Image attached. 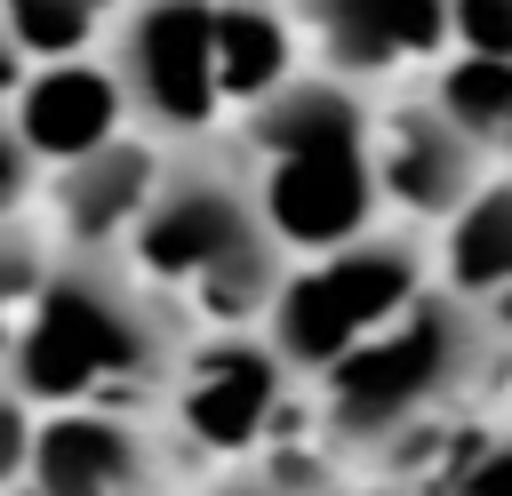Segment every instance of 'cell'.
Wrapping results in <instances>:
<instances>
[{
  "label": "cell",
  "mask_w": 512,
  "mask_h": 496,
  "mask_svg": "<svg viewBox=\"0 0 512 496\" xmlns=\"http://www.w3.org/2000/svg\"><path fill=\"white\" fill-rule=\"evenodd\" d=\"M272 400H280V360L256 352V344H216L184 368V432L208 440V448H248L264 424H272Z\"/></svg>",
  "instance_id": "9"
},
{
  "label": "cell",
  "mask_w": 512,
  "mask_h": 496,
  "mask_svg": "<svg viewBox=\"0 0 512 496\" xmlns=\"http://www.w3.org/2000/svg\"><path fill=\"white\" fill-rule=\"evenodd\" d=\"M304 8L336 40V56H352V64L424 56L448 32V0H304Z\"/></svg>",
  "instance_id": "11"
},
{
  "label": "cell",
  "mask_w": 512,
  "mask_h": 496,
  "mask_svg": "<svg viewBox=\"0 0 512 496\" xmlns=\"http://www.w3.org/2000/svg\"><path fill=\"white\" fill-rule=\"evenodd\" d=\"M16 72H24V48H16L8 24H0V96H16Z\"/></svg>",
  "instance_id": "22"
},
{
  "label": "cell",
  "mask_w": 512,
  "mask_h": 496,
  "mask_svg": "<svg viewBox=\"0 0 512 496\" xmlns=\"http://www.w3.org/2000/svg\"><path fill=\"white\" fill-rule=\"evenodd\" d=\"M120 128V80L96 64H48L32 88H16V144L40 160H88Z\"/></svg>",
  "instance_id": "8"
},
{
  "label": "cell",
  "mask_w": 512,
  "mask_h": 496,
  "mask_svg": "<svg viewBox=\"0 0 512 496\" xmlns=\"http://www.w3.org/2000/svg\"><path fill=\"white\" fill-rule=\"evenodd\" d=\"M368 144H296L264 152V232L296 248H344L368 224Z\"/></svg>",
  "instance_id": "5"
},
{
  "label": "cell",
  "mask_w": 512,
  "mask_h": 496,
  "mask_svg": "<svg viewBox=\"0 0 512 496\" xmlns=\"http://www.w3.org/2000/svg\"><path fill=\"white\" fill-rule=\"evenodd\" d=\"M152 160L136 152V144H96L88 160H72V176H64V224L80 232V240H104V232H120V224H136L144 216V200H152Z\"/></svg>",
  "instance_id": "13"
},
{
  "label": "cell",
  "mask_w": 512,
  "mask_h": 496,
  "mask_svg": "<svg viewBox=\"0 0 512 496\" xmlns=\"http://www.w3.org/2000/svg\"><path fill=\"white\" fill-rule=\"evenodd\" d=\"M448 272L456 288L488 296V288H512V184H488L456 208V232H448Z\"/></svg>",
  "instance_id": "15"
},
{
  "label": "cell",
  "mask_w": 512,
  "mask_h": 496,
  "mask_svg": "<svg viewBox=\"0 0 512 496\" xmlns=\"http://www.w3.org/2000/svg\"><path fill=\"white\" fill-rule=\"evenodd\" d=\"M456 496H512V440H504V448H480V456L456 472Z\"/></svg>",
  "instance_id": "18"
},
{
  "label": "cell",
  "mask_w": 512,
  "mask_h": 496,
  "mask_svg": "<svg viewBox=\"0 0 512 496\" xmlns=\"http://www.w3.org/2000/svg\"><path fill=\"white\" fill-rule=\"evenodd\" d=\"M16 192H24V144L0 128V216H8V200H16Z\"/></svg>",
  "instance_id": "20"
},
{
  "label": "cell",
  "mask_w": 512,
  "mask_h": 496,
  "mask_svg": "<svg viewBox=\"0 0 512 496\" xmlns=\"http://www.w3.org/2000/svg\"><path fill=\"white\" fill-rule=\"evenodd\" d=\"M160 360V320L104 272L72 264L32 288V320L16 336V384L40 400H80L104 384H136Z\"/></svg>",
  "instance_id": "1"
},
{
  "label": "cell",
  "mask_w": 512,
  "mask_h": 496,
  "mask_svg": "<svg viewBox=\"0 0 512 496\" xmlns=\"http://www.w3.org/2000/svg\"><path fill=\"white\" fill-rule=\"evenodd\" d=\"M256 240H272V232H264L256 208H248L224 176H208V168L160 176L152 200H144V216H136V264L160 272V280H192V288H200L216 264L248 256Z\"/></svg>",
  "instance_id": "4"
},
{
  "label": "cell",
  "mask_w": 512,
  "mask_h": 496,
  "mask_svg": "<svg viewBox=\"0 0 512 496\" xmlns=\"http://www.w3.org/2000/svg\"><path fill=\"white\" fill-rule=\"evenodd\" d=\"M480 336L456 304H408L400 320H384L376 336H360L336 368H328V408L352 440L400 432L416 424L440 392H456V376L472 368Z\"/></svg>",
  "instance_id": "2"
},
{
  "label": "cell",
  "mask_w": 512,
  "mask_h": 496,
  "mask_svg": "<svg viewBox=\"0 0 512 496\" xmlns=\"http://www.w3.org/2000/svg\"><path fill=\"white\" fill-rule=\"evenodd\" d=\"M472 176H480V152H472V136H456L440 112H408V120L392 128V144H384V184H392V200H408V208H424V216L464 208V200H472Z\"/></svg>",
  "instance_id": "10"
},
{
  "label": "cell",
  "mask_w": 512,
  "mask_h": 496,
  "mask_svg": "<svg viewBox=\"0 0 512 496\" xmlns=\"http://www.w3.org/2000/svg\"><path fill=\"white\" fill-rule=\"evenodd\" d=\"M24 472L40 496H128L144 480V440L120 424V416H96V408H64L32 432L24 448Z\"/></svg>",
  "instance_id": "7"
},
{
  "label": "cell",
  "mask_w": 512,
  "mask_h": 496,
  "mask_svg": "<svg viewBox=\"0 0 512 496\" xmlns=\"http://www.w3.org/2000/svg\"><path fill=\"white\" fill-rule=\"evenodd\" d=\"M224 496H312L304 480H288V472H264V480H232Z\"/></svg>",
  "instance_id": "21"
},
{
  "label": "cell",
  "mask_w": 512,
  "mask_h": 496,
  "mask_svg": "<svg viewBox=\"0 0 512 496\" xmlns=\"http://www.w3.org/2000/svg\"><path fill=\"white\" fill-rule=\"evenodd\" d=\"M448 32H464L472 56L512 64V0H448Z\"/></svg>",
  "instance_id": "16"
},
{
  "label": "cell",
  "mask_w": 512,
  "mask_h": 496,
  "mask_svg": "<svg viewBox=\"0 0 512 496\" xmlns=\"http://www.w3.org/2000/svg\"><path fill=\"white\" fill-rule=\"evenodd\" d=\"M432 112H440L456 136H472V152L512 144V64H504V56H464V64H448Z\"/></svg>",
  "instance_id": "14"
},
{
  "label": "cell",
  "mask_w": 512,
  "mask_h": 496,
  "mask_svg": "<svg viewBox=\"0 0 512 496\" xmlns=\"http://www.w3.org/2000/svg\"><path fill=\"white\" fill-rule=\"evenodd\" d=\"M208 56H216V96L264 104L288 80V24L256 0H224L208 8Z\"/></svg>",
  "instance_id": "12"
},
{
  "label": "cell",
  "mask_w": 512,
  "mask_h": 496,
  "mask_svg": "<svg viewBox=\"0 0 512 496\" xmlns=\"http://www.w3.org/2000/svg\"><path fill=\"white\" fill-rule=\"evenodd\" d=\"M416 304V248L408 240H344L328 264L304 280H280L272 296V336L304 368H336L360 336L400 320Z\"/></svg>",
  "instance_id": "3"
},
{
  "label": "cell",
  "mask_w": 512,
  "mask_h": 496,
  "mask_svg": "<svg viewBox=\"0 0 512 496\" xmlns=\"http://www.w3.org/2000/svg\"><path fill=\"white\" fill-rule=\"evenodd\" d=\"M24 448H32V424H24V408L0 392V480H16V472H24Z\"/></svg>",
  "instance_id": "19"
},
{
  "label": "cell",
  "mask_w": 512,
  "mask_h": 496,
  "mask_svg": "<svg viewBox=\"0 0 512 496\" xmlns=\"http://www.w3.org/2000/svg\"><path fill=\"white\" fill-rule=\"evenodd\" d=\"M32 288H40V256H32V240L0 232V312H8V304H32Z\"/></svg>",
  "instance_id": "17"
},
{
  "label": "cell",
  "mask_w": 512,
  "mask_h": 496,
  "mask_svg": "<svg viewBox=\"0 0 512 496\" xmlns=\"http://www.w3.org/2000/svg\"><path fill=\"white\" fill-rule=\"evenodd\" d=\"M120 88L168 120V128H200L216 112V56H208V0H144L128 24V56H120Z\"/></svg>",
  "instance_id": "6"
}]
</instances>
